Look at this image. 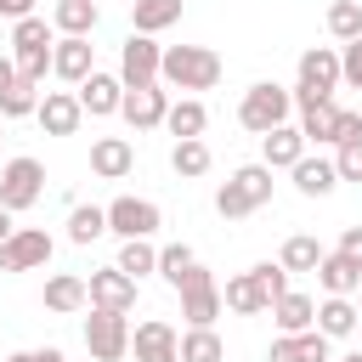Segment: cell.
Instances as JSON below:
<instances>
[{
	"mask_svg": "<svg viewBox=\"0 0 362 362\" xmlns=\"http://www.w3.org/2000/svg\"><path fill=\"white\" fill-rule=\"evenodd\" d=\"M51 74L79 90V85L96 74V45H90V40H57V45H51Z\"/></svg>",
	"mask_w": 362,
	"mask_h": 362,
	"instance_id": "cell-14",
	"label": "cell"
},
{
	"mask_svg": "<svg viewBox=\"0 0 362 362\" xmlns=\"http://www.w3.org/2000/svg\"><path fill=\"white\" fill-rule=\"evenodd\" d=\"M351 300H356V317H362V288H356V294H351Z\"/></svg>",
	"mask_w": 362,
	"mask_h": 362,
	"instance_id": "cell-50",
	"label": "cell"
},
{
	"mask_svg": "<svg viewBox=\"0 0 362 362\" xmlns=\"http://www.w3.org/2000/svg\"><path fill=\"white\" fill-rule=\"evenodd\" d=\"M328 249L311 238V232H294V238H283V255H277V266L283 272H317V260H322Z\"/></svg>",
	"mask_w": 362,
	"mask_h": 362,
	"instance_id": "cell-32",
	"label": "cell"
},
{
	"mask_svg": "<svg viewBox=\"0 0 362 362\" xmlns=\"http://www.w3.org/2000/svg\"><path fill=\"white\" fill-rule=\"evenodd\" d=\"M130 283H141L147 272H158V243L153 238H130V243H119V260H113Z\"/></svg>",
	"mask_w": 362,
	"mask_h": 362,
	"instance_id": "cell-29",
	"label": "cell"
},
{
	"mask_svg": "<svg viewBox=\"0 0 362 362\" xmlns=\"http://www.w3.org/2000/svg\"><path fill=\"white\" fill-rule=\"evenodd\" d=\"M0 17L17 23V17H34V0H0Z\"/></svg>",
	"mask_w": 362,
	"mask_h": 362,
	"instance_id": "cell-45",
	"label": "cell"
},
{
	"mask_svg": "<svg viewBox=\"0 0 362 362\" xmlns=\"http://www.w3.org/2000/svg\"><path fill=\"white\" fill-rule=\"evenodd\" d=\"M288 113H294V96H288V85H277V79H255V85L243 90V102H238V124H243L249 136H266V130L288 124Z\"/></svg>",
	"mask_w": 362,
	"mask_h": 362,
	"instance_id": "cell-4",
	"label": "cell"
},
{
	"mask_svg": "<svg viewBox=\"0 0 362 362\" xmlns=\"http://www.w3.org/2000/svg\"><path fill=\"white\" fill-rule=\"evenodd\" d=\"M130 356L136 362H181V334L164 317H147L130 328Z\"/></svg>",
	"mask_w": 362,
	"mask_h": 362,
	"instance_id": "cell-11",
	"label": "cell"
},
{
	"mask_svg": "<svg viewBox=\"0 0 362 362\" xmlns=\"http://www.w3.org/2000/svg\"><path fill=\"white\" fill-rule=\"evenodd\" d=\"M328 34H334L339 45L362 40V0H334V6H328Z\"/></svg>",
	"mask_w": 362,
	"mask_h": 362,
	"instance_id": "cell-35",
	"label": "cell"
},
{
	"mask_svg": "<svg viewBox=\"0 0 362 362\" xmlns=\"http://www.w3.org/2000/svg\"><path fill=\"white\" fill-rule=\"evenodd\" d=\"M158 62H164V45L147 40V34H130V40L119 45V85H124V90L158 85Z\"/></svg>",
	"mask_w": 362,
	"mask_h": 362,
	"instance_id": "cell-10",
	"label": "cell"
},
{
	"mask_svg": "<svg viewBox=\"0 0 362 362\" xmlns=\"http://www.w3.org/2000/svg\"><path fill=\"white\" fill-rule=\"evenodd\" d=\"M272 322H277V334H305V328H317V300L288 288L272 300Z\"/></svg>",
	"mask_w": 362,
	"mask_h": 362,
	"instance_id": "cell-22",
	"label": "cell"
},
{
	"mask_svg": "<svg viewBox=\"0 0 362 362\" xmlns=\"http://www.w3.org/2000/svg\"><path fill=\"white\" fill-rule=\"evenodd\" d=\"M317 283H322V294H334V300H351V294L362 288V272H356L345 255H334V249H328V255L317 260Z\"/></svg>",
	"mask_w": 362,
	"mask_h": 362,
	"instance_id": "cell-26",
	"label": "cell"
},
{
	"mask_svg": "<svg viewBox=\"0 0 362 362\" xmlns=\"http://www.w3.org/2000/svg\"><path fill=\"white\" fill-rule=\"evenodd\" d=\"M300 158H305V136H300V124H277V130L260 136V164H266V170H294Z\"/></svg>",
	"mask_w": 362,
	"mask_h": 362,
	"instance_id": "cell-19",
	"label": "cell"
},
{
	"mask_svg": "<svg viewBox=\"0 0 362 362\" xmlns=\"http://www.w3.org/2000/svg\"><path fill=\"white\" fill-rule=\"evenodd\" d=\"M221 305H226V311H238V317H260V311H272V294L260 288V277H255V272H238V277H226Z\"/></svg>",
	"mask_w": 362,
	"mask_h": 362,
	"instance_id": "cell-21",
	"label": "cell"
},
{
	"mask_svg": "<svg viewBox=\"0 0 362 362\" xmlns=\"http://www.w3.org/2000/svg\"><path fill=\"white\" fill-rule=\"evenodd\" d=\"M11 62H17V79H28V85H45V74H51V45L11 51Z\"/></svg>",
	"mask_w": 362,
	"mask_h": 362,
	"instance_id": "cell-38",
	"label": "cell"
},
{
	"mask_svg": "<svg viewBox=\"0 0 362 362\" xmlns=\"http://www.w3.org/2000/svg\"><path fill=\"white\" fill-rule=\"evenodd\" d=\"M181 362H226V345L215 328H187L181 334Z\"/></svg>",
	"mask_w": 362,
	"mask_h": 362,
	"instance_id": "cell-33",
	"label": "cell"
},
{
	"mask_svg": "<svg viewBox=\"0 0 362 362\" xmlns=\"http://www.w3.org/2000/svg\"><path fill=\"white\" fill-rule=\"evenodd\" d=\"M334 119H339V107H334V102L300 107V136H305V147H311V141H328V147H334Z\"/></svg>",
	"mask_w": 362,
	"mask_h": 362,
	"instance_id": "cell-34",
	"label": "cell"
},
{
	"mask_svg": "<svg viewBox=\"0 0 362 362\" xmlns=\"http://www.w3.org/2000/svg\"><path fill=\"white\" fill-rule=\"evenodd\" d=\"M45 311H57V317H74V311H85L90 305V294H85V277H74V272H57V277H45Z\"/></svg>",
	"mask_w": 362,
	"mask_h": 362,
	"instance_id": "cell-24",
	"label": "cell"
},
{
	"mask_svg": "<svg viewBox=\"0 0 362 362\" xmlns=\"http://www.w3.org/2000/svg\"><path fill=\"white\" fill-rule=\"evenodd\" d=\"M0 124H6V119H0Z\"/></svg>",
	"mask_w": 362,
	"mask_h": 362,
	"instance_id": "cell-51",
	"label": "cell"
},
{
	"mask_svg": "<svg viewBox=\"0 0 362 362\" xmlns=\"http://www.w3.org/2000/svg\"><path fill=\"white\" fill-rule=\"evenodd\" d=\"M334 362H362V351H345V356H334Z\"/></svg>",
	"mask_w": 362,
	"mask_h": 362,
	"instance_id": "cell-49",
	"label": "cell"
},
{
	"mask_svg": "<svg viewBox=\"0 0 362 362\" xmlns=\"http://www.w3.org/2000/svg\"><path fill=\"white\" fill-rule=\"evenodd\" d=\"M221 74H226L221 51H209V45H164L158 85H175V90H215Z\"/></svg>",
	"mask_w": 362,
	"mask_h": 362,
	"instance_id": "cell-1",
	"label": "cell"
},
{
	"mask_svg": "<svg viewBox=\"0 0 362 362\" xmlns=\"http://www.w3.org/2000/svg\"><path fill=\"white\" fill-rule=\"evenodd\" d=\"M328 345H334V339H322L317 328H305V334H277L272 351H266V362H334Z\"/></svg>",
	"mask_w": 362,
	"mask_h": 362,
	"instance_id": "cell-18",
	"label": "cell"
},
{
	"mask_svg": "<svg viewBox=\"0 0 362 362\" xmlns=\"http://www.w3.org/2000/svg\"><path fill=\"white\" fill-rule=\"evenodd\" d=\"M249 272L260 277V288H266L272 300H277V294H288V272H283L277 260H260V266H249Z\"/></svg>",
	"mask_w": 362,
	"mask_h": 362,
	"instance_id": "cell-42",
	"label": "cell"
},
{
	"mask_svg": "<svg viewBox=\"0 0 362 362\" xmlns=\"http://www.w3.org/2000/svg\"><path fill=\"white\" fill-rule=\"evenodd\" d=\"M34 107H40V85H28V79H17L0 96V119H34Z\"/></svg>",
	"mask_w": 362,
	"mask_h": 362,
	"instance_id": "cell-37",
	"label": "cell"
},
{
	"mask_svg": "<svg viewBox=\"0 0 362 362\" xmlns=\"http://www.w3.org/2000/svg\"><path fill=\"white\" fill-rule=\"evenodd\" d=\"M107 209V232L119 238V243H130V238H153L158 226H164V209L153 204V198H113V204H102Z\"/></svg>",
	"mask_w": 362,
	"mask_h": 362,
	"instance_id": "cell-8",
	"label": "cell"
},
{
	"mask_svg": "<svg viewBox=\"0 0 362 362\" xmlns=\"http://www.w3.org/2000/svg\"><path fill=\"white\" fill-rule=\"evenodd\" d=\"M339 85H351V90H362V40H351V45H339Z\"/></svg>",
	"mask_w": 362,
	"mask_h": 362,
	"instance_id": "cell-40",
	"label": "cell"
},
{
	"mask_svg": "<svg viewBox=\"0 0 362 362\" xmlns=\"http://www.w3.org/2000/svg\"><path fill=\"white\" fill-rule=\"evenodd\" d=\"M6 362H40V351H11Z\"/></svg>",
	"mask_w": 362,
	"mask_h": 362,
	"instance_id": "cell-48",
	"label": "cell"
},
{
	"mask_svg": "<svg viewBox=\"0 0 362 362\" xmlns=\"http://www.w3.org/2000/svg\"><path fill=\"white\" fill-rule=\"evenodd\" d=\"M74 96H79V107H85L90 119H113V113H119V102H124V85H119V74L96 68V74H90Z\"/></svg>",
	"mask_w": 362,
	"mask_h": 362,
	"instance_id": "cell-17",
	"label": "cell"
},
{
	"mask_svg": "<svg viewBox=\"0 0 362 362\" xmlns=\"http://www.w3.org/2000/svg\"><path fill=\"white\" fill-rule=\"evenodd\" d=\"M356 300H334V294H322L317 300V334L322 339H351L356 334Z\"/></svg>",
	"mask_w": 362,
	"mask_h": 362,
	"instance_id": "cell-27",
	"label": "cell"
},
{
	"mask_svg": "<svg viewBox=\"0 0 362 362\" xmlns=\"http://www.w3.org/2000/svg\"><path fill=\"white\" fill-rule=\"evenodd\" d=\"M28 45H57L45 17H17L11 23V51H28Z\"/></svg>",
	"mask_w": 362,
	"mask_h": 362,
	"instance_id": "cell-39",
	"label": "cell"
},
{
	"mask_svg": "<svg viewBox=\"0 0 362 362\" xmlns=\"http://www.w3.org/2000/svg\"><path fill=\"white\" fill-rule=\"evenodd\" d=\"M164 113H170V90H164V85L124 90V102H119V119H124L130 130H158V124H164Z\"/></svg>",
	"mask_w": 362,
	"mask_h": 362,
	"instance_id": "cell-12",
	"label": "cell"
},
{
	"mask_svg": "<svg viewBox=\"0 0 362 362\" xmlns=\"http://www.w3.org/2000/svg\"><path fill=\"white\" fill-rule=\"evenodd\" d=\"M345 141H362V113L356 107H339V119H334V147H345Z\"/></svg>",
	"mask_w": 362,
	"mask_h": 362,
	"instance_id": "cell-43",
	"label": "cell"
},
{
	"mask_svg": "<svg viewBox=\"0 0 362 362\" xmlns=\"http://www.w3.org/2000/svg\"><path fill=\"white\" fill-rule=\"evenodd\" d=\"M102 232H107V209H102V204H74V209H68V243L85 249V243H96Z\"/></svg>",
	"mask_w": 362,
	"mask_h": 362,
	"instance_id": "cell-31",
	"label": "cell"
},
{
	"mask_svg": "<svg viewBox=\"0 0 362 362\" xmlns=\"http://www.w3.org/2000/svg\"><path fill=\"white\" fill-rule=\"evenodd\" d=\"M17 85V62H11V51H0V96Z\"/></svg>",
	"mask_w": 362,
	"mask_h": 362,
	"instance_id": "cell-46",
	"label": "cell"
},
{
	"mask_svg": "<svg viewBox=\"0 0 362 362\" xmlns=\"http://www.w3.org/2000/svg\"><path fill=\"white\" fill-rule=\"evenodd\" d=\"M136 170V147L124 136H96L90 141V175L96 181H124Z\"/></svg>",
	"mask_w": 362,
	"mask_h": 362,
	"instance_id": "cell-15",
	"label": "cell"
},
{
	"mask_svg": "<svg viewBox=\"0 0 362 362\" xmlns=\"http://www.w3.org/2000/svg\"><path fill=\"white\" fill-rule=\"evenodd\" d=\"M51 255H57V243H51L45 226H17L0 243V272H45Z\"/></svg>",
	"mask_w": 362,
	"mask_h": 362,
	"instance_id": "cell-9",
	"label": "cell"
},
{
	"mask_svg": "<svg viewBox=\"0 0 362 362\" xmlns=\"http://www.w3.org/2000/svg\"><path fill=\"white\" fill-rule=\"evenodd\" d=\"M334 255H345V260H351V266L362 272V226H345V232H339V249H334Z\"/></svg>",
	"mask_w": 362,
	"mask_h": 362,
	"instance_id": "cell-44",
	"label": "cell"
},
{
	"mask_svg": "<svg viewBox=\"0 0 362 362\" xmlns=\"http://www.w3.org/2000/svg\"><path fill=\"white\" fill-rule=\"evenodd\" d=\"M288 175H294V192H305V198H328V192L339 187V175H334V158H311V153H305V158H300Z\"/></svg>",
	"mask_w": 362,
	"mask_h": 362,
	"instance_id": "cell-28",
	"label": "cell"
},
{
	"mask_svg": "<svg viewBox=\"0 0 362 362\" xmlns=\"http://www.w3.org/2000/svg\"><path fill=\"white\" fill-rule=\"evenodd\" d=\"M334 90H339V51L334 45H305L300 62H294V85H288L294 113L317 107V102H334Z\"/></svg>",
	"mask_w": 362,
	"mask_h": 362,
	"instance_id": "cell-2",
	"label": "cell"
},
{
	"mask_svg": "<svg viewBox=\"0 0 362 362\" xmlns=\"http://www.w3.org/2000/svg\"><path fill=\"white\" fill-rule=\"evenodd\" d=\"M164 130H170L175 141H198V136L209 130V107H204L198 96H181V102H170V113H164Z\"/></svg>",
	"mask_w": 362,
	"mask_h": 362,
	"instance_id": "cell-25",
	"label": "cell"
},
{
	"mask_svg": "<svg viewBox=\"0 0 362 362\" xmlns=\"http://www.w3.org/2000/svg\"><path fill=\"white\" fill-rule=\"evenodd\" d=\"M40 198H45V164L28 158V153L6 158V170H0V209L23 215V209H34Z\"/></svg>",
	"mask_w": 362,
	"mask_h": 362,
	"instance_id": "cell-5",
	"label": "cell"
},
{
	"mask_svg": "<svg viewBox=\"0 0 362 362\" xmlns=\"http://www.w3.org/2000/svg\"><path fill=\"white\" fill-rule=\"evenodd\" d=\"M11 232H17V221H11V209H0V243H6Z\"/></svg>",
	"mask_w": 362,
	"mask_h": 362,
	"instance_id": "cell-47",
	"label": "cell"
},
{
	"mask_svg": "<svg viewBox=\"0 0 362 362\" xmlns=\"http://www.w3.org/2000/svg\"><path fill=\"white\" fill-rule=\"evenodd\" d=\"M34 119H40V130H45V136H74V130L85 124V107H79V96H74V90H40Z\"/></svg>",
	"mask_w": 362,
	"mask_h": 362,
	"instance_id": "cell-13",
	"label": "cell"
},
{
	"mask_svg": "<svg viewBox=\"0 0 362 362\" xmlns=\"http://www.w3.org/2000/svg\"><path fill=\"white\" fill-rule=\"evenodd\" d=\"M96 23H102L96 0H57V6H51V28H57L62 40H90Z\"/></svg>",
	"mask_w": 362,
	"mask_h": 362,
	"instance_id": "cell-20",
	"label": "cell"
},
{
	"mask_svg": "<svg viewBox=\"0 0 362 362\" xmlns=\"http://www.w3.org/2000/svg\"><path fill=\"white\" fill-rule=\"evenodd\" d=\"M181 23V0H130V34L158 40L164 28Z\"/></svg>",
	"mask_w": 362,
	"mask_h": 362,
	"instance_id": "cell-23",
	"label": "cell"
},
{
	"mask_svg": "<svg viewBox=\"0 0 362 362\" xmlns=\"http://www.w3.org/2000/svg\"><path fill=\"white\" fill-rule=\"evenodd\" d=\"M198 266V255H192V243H164L158 249V277L170 283V288H181V277Z\"/></svg>",
	"mask_w": 362,
	"mask_h": 362,
	"instance_id": "cell-36",
	"label": "cell"
},
{
	"mask_svg": "<svg viewBox=\"0 0 362 362\" xmlns=\"http://www.w3.org/2000/svg\"><path fill=\"white\" fill-rule=\"evenodd\" d=\"M85 351H90L96 362H124V356H130V317L90 305V317H85Z\"/></svg>",
	"mask_w": 362,
	"mask_h": 362,
	"instance_id": "cell-7",
	"label": "cell"
},
{
	"mask_svg": "<svg viewBox=\"0 0 362 362\" xmlns=\"http://www.w3.org/2000/svg\"><path fill=\"white\" fill-rule=\"evenodd\" d=\"M334 175H339V181H362V141H345V147L334 153Z\"/></svg>",
	"mask_w": 362,
	"mask_h": 362,
	"instance_id": "cell-41",
	"label": "cell"
},
{
	"mask_svg": "<svg viewBox=\"0 0 362 362\" xmlns=\"http://www.w3.org/2000/svg\"><path fill=\"white\" fill-rule=\"evenodd\" d=\"M209 164H215V158H209V141H204V136H198V141H175V147H170V170H175L181 181L209 175Z\"/></svg>",
	"mask_w": 362,
	"mask_h": 362,
	"instance_id": "cell-30",
	"label": "cell"
},
{
	"mask_svg": "<svg viewBox=\"0 0 362 362\" xmlns=\"http://www.w3.org/2000/svg\"><path fill=\"white\" fill-rule=\"evenodd\" d=\"M181 317H187V328H215V317L226 311L221 305V283H215V272L209 266H192L187 277H181Z\"/></svg>",
	"mask_w": 362,
	"mask_h": 362,
	"instance_id": "cell-6",
	"label": "cell"
},
{
	"mask_svg": "<svg viewBox=\"0 0 362 362\" xmlns=\"http://www.w3.org/2000/svg\"><path fill=\"white\" fill-rule=\"evenodd\" d=\"M85 294H90V305H96V311H130V305H136V283H130L119 266L90 272V277H85Z\"/></svg>",
	"mask_w": 362,
	"mask_h": 362,
	"instance_id": "cell-16",
	"label": "cell"
},
{
	"mask_svg": "<svg viewBox=\"0 0 362 362\" xmlns=\"http://www.w3.org/2000/svg\"><path fill=\"white\" fill-rule=\"evenodd\" d=\"M272 204V170L266 164H238L221 187H215V215L221 221H243L255 209Z\"/></svg>",
	"mask_w": 362,
	"mask_h": 362,
	"instance_id": "cell-3",
	"label": "cell"
}]
</instances>
